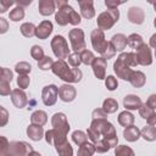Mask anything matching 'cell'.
Listing matches in <instances>:
<instances>
[{
    "label": "cell",
    "mask_w": 156,
    "mask_h": 156,
    "mask_svg": "<svg viewBox=\"0 0 156 156\" xmlns=\"http://www.w3.org/2000/svg\"><path fill=\"white\" fill-rule=\"evenodd\" d=\"M55 149H56L58 156H73V149L68 140L58 146H55Z\"/></svg>",
    "instance_id": "33"
},
{
    "label": "cell",
    "mask_w": 156,
    "mask_h": 156,
    "mask_svg": "<svg viewBox=\"0 0 156 156\" xmlns=\"http://www.w3.org/2000/svg\"><path fill=\"white\" fill-rule=\"evenodd\" d=\"M30 122L32 124H37V126H44L46 122H48V115L45 111H41V110H37L32 113L30 116Z\"/></svg>",
    "instance_id": "25"
},
{
    "label": "cell",
    "mask_w": 156,
    "mask_h": 156,
    "mask_svg": "<svg viewBox=\"0 0 156 156\" xmlns=\"http://www.w3.org/2000/svg\"><path fill=\"white\" fill-rule=\"evenodd\" d=\"M32 4V0H27V1H16V5L17 6H21V7H23L24 9V6H28V5H30Z\"/></svg>",
    "instance_id": "55"
},
{
    "label": "cell",
    "mask_w": 156,
    "mask_h": 156,
    "mask_svg": "<svg viewBox=\"0 0 156 156\" xmlns=\"http://www.w3.org/2000/svg\"><path fill=\"white\" fill-rule=\"evenodd\" d=\"M68 65L72 66V68H79V65L82 63V60H80V55L78 52H73L68 56Z\"/></svg>",
    "instance_id": "43"
},
{
    "label": "cell",
    "mask_w": 156,
    "mask_h": 156,
    "mask_svg": "<svg viewBox=\"0 0 156 156\" xmlns=\"http://www.w3.org/2000/svg\"><path fill=\"white\" fill-rule=\"evenodd\" d=\"M110 43L113 45V48L116 49V51H122L123 49H126V46H127V44H128L127 37H126L124 34H121V33L115 34V35L111 38Z\"/></svg>",
    "instance_id": "24"
},
{
    "label": "cell",
    "mask_w": 156,
    "mask_h": 156,
    "mask_svg": "<svg viewBox=\"0 0 156 156\" xmlns=\"http://www.w3.org/2000/svg\"><path fill=\"white\" fill-rule=\"evenodd\" d=\"M12 78H13V73H12V71H10V69L6 68V67H2V68H1V78H0V83L10 84V83L12 82Z\"/></svg>",
    "instance_id": "41"
},
{
    "label": "cell",
    "mask_w": 156,
    "mask_h": 156,
    "mask_svg": "<svg viewBox=\"0 0 156 156\" xmlns=\"http://www.w3.org/2000/svg\"><path fill=\"white\" fill-rule=\"evenodd\" d=\"M13 4H16L15 1H11V0H0V12L4 13L6 12Z\"/></svg>",
    "instance_id": "49"
},
{
    "label": "cell",
    "mask_w": 156,
    "mask_h": 156,
    "mask_svg": "<svg viewBox=\"0 0 156 156\" xmlns=\"http://www.w3.org/2000/svg\"><path fill=\"white\" fill-rule=\"evenodd\" d=\"M115 156H135L132 147L127 145H117L115 147Z\"/></svg>",
    "instance_id": "37"
},
{
    "label": "cell",
    "mask_w": 156,
    "mask_h": 156,
    "mask_svg": "<svg viewBox=\"0 0 156 156\" xmlns=\"http://www.w3.org/2000/svg\"><path fill=\"white\" fill-rule=\"evenodd\" d=\"M94 76L98 79H105L106 78V68H107V60L104 57H96L91 65Z\"/></svg>",
    "instance_id": "14"
},
{
    "label": "cell",
    "mask_w": 156,
    "mask_h": 156,
    "mask_svg": "<svg viewBox=\"0 0 156 156\" xmlns=\"http://www.w3.org/2000/svg\"><path fill=\"white\" fill-rule=\"evenodd\" d=\"M79 9H80V15L87 18L90 20L95 16V9H94V2L91 0H79L78 1Z\"/></svg>",
    "instance_id": "18"
},
{
    "label": "cell",
    "mask_w": 156,
    "mask_h": 156,
    "mask_svg": "<svg viewBox=\"0 0 156 156\" xmlns=\"http://www.w3.org/2000/svg\"><path fill=\"white\" fill-rule=\"evenodd\" d=\"M27 135L29 136V139H32L33 141H39L43 135H44V129L41 126H37V124H29L27 127Z\"/></svg>",
    "instance_id": "22"
},
{
    "label": "cell",
    "mask_w": 156,
    "mask_h": 156,
    "mask_svg": "<svg viewBox=\"0 0 156 156\" xmlns=\"http://www.w3.org/2000/svg\"><path fill=\"white\" fill-rule=\"evenodd\" d=\"M51 49H52V52L54 55L58 58V60H65V58H68V56L71 55L69 54V49H68V44L66 41V39L62 37V35H55L52 39H51Z\"/></svg>",
    "instance_id": "6"
},
{
    "label": "cell",
    "mask_w": 156,
    "mask_h": 156,
    "mask_svg": "<svg viewBox=\"0 0 156 156\" xmlns=\"http://www.w3.org/2000/svg\"><path fill=\"white\" fill-rule=\"evenodd\" d=\"M146 121H147V124H149V126H152V127L156 126V112L154 111V112L151 113V116H150Z\"/></svg>",
    "instance_id": "53"
},
{
    "label": "cell",
    "mask_w": 156,
    "mask_h": 156,
    "mask_svg": "<svg viewBox=\"0 0 156 156\" xmlns=\"http://www.w3.org/2000/svg\"><path fill=\"white\" fill-rule=\"evenodd\" d=\"M45 140L48 144H51L54 146H58V145L63 144L65 141H67V133H63L61 130L52 128L45 133Z\"/></svg>",
    "instance_id": "11"
},
{
    "label": "cell",
    "mask_w": 156,
    "mask_h": 156,
    "mask_svg": "<svg viewBox=\"0 0 156 156\" xmlns=\"http://www.w3.org/2000/svg\"><path fill=\"white\" fill-rule=\"evenodd\" d=\"M54 29V26H52V22H50L49 20H45L43 22L39 23V26L37 27L35 29V37L38 39H41V40H45L49 38V35L51 34Z\"/></svg>",
    "instance_id": "16"
},
{
    "label": "cell",
    "mask_w": 156,
    "mask_h": 156,
    "mask_svg": "<svg viewBox=\"0 0 156 156\" xmlns=\"http://www.w3.org/2000/svg\"><path fill=\"white\" fill-rule=\"evenodd\" d=\"M123 136L127 141H130V143H134L136 141L140 136H141V130L135 127V126H132V127H128L124 129L123 132Z\"/></svg>",
    "instance_id": "23"
},
{
    "label": "cell",
    "mask_w": 156,
    "mask_h": 156,
    "mask_svg": "<svg viewBox=\"0 0 156 156\" xmlns=\"http://www.w3.org/2000/svg\"><path fill=\"white\" fill-rule=\"evenodd\" d=\"M136 60L138 63L141 66H150L152 63V55H151V49L149 45H146L145 43L136 49Z\"/></svg>",
    "instance_id": "12"
},
{
    "label": "cell",
    "mask_w": 156,
    "mask_h": 156,
    "mask_svg": "<svg viewBox=\"0 0 156 156\" xmlns=\"http://www.w3.org/2000/svg\"><path fill=\"white\" fill-rule=\"evenodd\" d=\"M28 156H41V155H40L39 152H37V151H32V152H30Z\"/></svg>",
    "instance_id": "56"
},
{
    "label": "cell",
    "mask_w": 156,
    "mask_h": 156,
    "mask_svg": "<svg viewBox=\"0 0 156 156\" xmlns=\"http://www.w3.org/2000/svg\"><path fill=\"white\" fill-rule=\"evenodd\" d=\"M35 29H37V27L30 22H26L20 27L22 35L26 38H32L33 35H35Z\"/></svg>",
    "instance_id": "31"
},
{
    "label": "cell",
    "mask_w": 156,
    "mask_h": 156,
    "mask_svg": "<svg viewBox=\"0 0 156 156\" xmlns=\"http://www.w3.org/2000/svg\"><path fill=\"white\" fill-rule=\"evenodd\" d=\"M91 117H93V119H102V118H107V113L102 110V107L101 108H95L94 111H93V113H91Z\"/></svg>",
    "instance_id": "48"
},
{
    "label": "cell",
    "mask_w": 156,
    "mask_h": 156,
    "mask_svg": "<svg viewBox=\"0 0 156 156\" xmlns=\"http://www.w3.org/2000/svg\"><path fill=\"white\" fill-rule=\"evenodd\" d=\"M134 116H133V113H130L129 111H123V112H121L119 115H118V123L122 126V127H124V128H128V127H132L133 124H134Z\"/></svg>",
    "instance_id": "26"
},
{
    "label": "cell",
    "mask_w": 156,
    "mask_h": 156,
    "mask_svg": "<svg viewBox=\"0 0 156 156\" xmlns=\"http://www.w3.org/2000/svg\"><path fill=\"white\" fill-rule=\"evenodd\" d=\"M155 57H156V50H155Z\"/></svg>",
    "instance_id": "59"
},
{
    "label": "cell",
    "mask_w": 156,
    "mask_h": 156,
    "mask_svg": "<svg viewBox=\"0 0 156 156\" xmlns=\"http://www.w3.org/2000/svg\"><path fill=\"white\" fill-rule=\"evenodd\" d=\"M119 18V11L118 9L116 10H106L104 12H101L99 16H98V20H96V23H98V27L99 29L101 30H107V29H111L115 23L118 21Z\"/></svg>",
    "instance_id": "4"
},
{
    "label": "cell",
    "mask_w": 156,
    "mask_h": 156,
    "mask_svg": "<svg viewBox=\"0 0 156 156\" xmlns=\"http://www.w3.org/2000/svg\"><path fill=\"white\" fill-rule=\"evenodd\" d=\"M141 136L146 140V141H154L156 140V128L152 126H145L141 129Z\"/></svg>",
    "instance_id": "30"
},
{
    "label": "cell",
    "mask_w": 156,
    "mask_h": 156,
    "mask_svg": "<svg viewBox=\"0 0 156 156\" xmlns=\"http://www.w3.org/2000/svg\"><path fill=\"white\" fill-rule=\"evenodd\" d=\"M130 84L134 87V88H141L145 85V82H146V77L143 72L140 71H134L130 79H129Z\"/></svg>",
    "instance_id": "27"
},
{
    "label": "cell",
    "mask_w": 156,
    "mask_h": 156,
    "mask_svg": "<svg viewBox=\"0 0 156 156\" xmlns=\"http://www.w3.org/2000/svg\"><path fill=\"white\" fill-rule=\"evenodd\" d=\"M30 71H32V66L26 61H21L15 66V72H17L18 76H28Z\"/></svg>",
    "instance_id": "35"
},
{
    "label": "cell",
    "mask_w": 156,
    "mask_h": 156,
    "mask_svg": "<svg viewBox=\"0 0 156 156\" xmlns=\"http://www.w3.org/2000/svg\"><path fill=\"white\" fill-rule=\"evenodd\" d=\"M7 29H9V23H7V21L1 17V18H0V33L4 34V33L7 32Z\"/></svg>",
    "instance_id": "52"
},
{
    "label": "cell",
    "mask_w": 156,
    "mask_h": 156,
    "mask_svg": "<svg viewBox=\"0 0 156 156\" xmlns=\"http://www.w3.org/2000/svg\"><path fill=\"white\" fill-rule=\"evenodd\" d=\"M79 55H80L82 63H84V65H87V66H91L93 62H94V60L96 58V57L94 56V54H93L90 50H84V51H82Z\"/></svg>",
    "instance_id": "39"
},
{
    "label": "cell",
    "mask_w": 156,
    "mask_h": 156,
    "mask_svg": "<svg viewBox=\"0 0 156 156\" xmlns=\"http://www.w3.org/2000/svg\"><path fill=\"white\" fill-rule=\"evenodd\" d=\"M143 102H141V99L138 96V95H134V94H129V95H126L123 98V106L126 107L127 111H133V110H139L141 107Z\"/></svg>",
    "instance_id": "19"
},
{
    "label": "cell",
    "mask_w": 156,
    "mask_h": 156,
    "mask_svg": "<svg viewBox=\"0 0 156 156\" xmlns=\"http://www.w3.org/2000/svg\"><path fill=\"white\" fill-rule=\"evenodd\" d=\"M23 17H24V9L21 6H16L10 11V20L13 22H18L23 20Z\"/></svg>",
    "instance_id": "38"
},
{
    "label": "cell",
    "mask_w": 156,
    "mask_h": 156,
    "mask_svg": "<svg viewBox=\"0 0 156 156\" xmlns=\"http://www.w3.org/2000/svg\"><path fill=\"white\" fill-rule=\"evenodd\" d=\"M87 135L91 140L96 152L99 154L107 152L110 149L116 147L118 144V138L113 124L105 118L93 119L90 127L88 128Z\"/></svg>",
    "instance_id": "1"
},
{
    "label": "cell",
    "mask_w": 156,
    "mask_h": 156,
    "mask_svg": "<svg viewBox=\"0 0 156 156\" xmlns=\"http://www.w3.org/2000/svg\"><path fill=\"white\" fill-rule=\"evenodd\" d=\"M118 108V102L112 99V98H107L104 100L102 102V110L108 115V113H115Z\"/></svg>",
    "instance_id": "28"
},
{
    "label": "cell",
    "mask_w": 156,
    "mask_h": 156,
    "mask_svg": "<svg viewBox=\"0 0 156 156\" xmlns=\"http://www.w3.org/2000/svg\"><path fill=\"white\" fill-rule=\"evenodd\" d=\"M118 57H121L128 66L130 67H136L139 63H138V60H136V55L135 52H122Z\"/></svg>",
    "instance_id": "34"
},
{
    "label": "cell",
    "mask_w": 156,
    "mask_h": 156,
    "mask_svg": "<svg viewBox=\"0 0 156 156\" xmlns=\"http://www.w3.org/2000/svg\"><path fill=\"white\" fill-rule=\"evenodd\" d=\"M51 126L54 129H57V130H61L63 133H67L69 132V124H68V121H67V117L65 113L62 112H56L52 117H51Z\"/></svg>",
    "instance_id": "13"
},
{
    "label": "cell",
    "mask_w": 156,
    "mask_h": 156,
    "mask_svg": "<svg viewBox=\"0 0 156 156\" xmlns=\"http://www.w3.org/2000/svg\"><path fill=\"white\" fill-rule=\"evenodd\" d=\"M128 20L134 24H141L145 20V13L140 7L132 6L128 10Z\"/></svg>",
    "instance_id": "20"
},
{
    "label": "cell",
    "mask_w": 156,
    "mask_h": 156,
    "mask_svg": "<svg viewBox=\"0 0 156 156\" xmlns=\"http://www.w3.org/2000/svg\"><path fill=\"white\" fill-rule=\"evenodd\" d=\"M30 56H32L34 60L40 61V60L45 56V55H44V50H43V48L39 46V45H33L32 49H30Z\"/></svg>",
    "instance_id": "42"
},
{
    "label": "cell",
    "mask_w": 156,
    "mask_h": 156,
    "mask_svg": "<svg viewBox=\"0 0 156 156\" xmlns=\"http://www.w3.org/2000/svg\"><path fill=\"white\" fill-rule=\"evenodd\" d=\"M9 121V112L4 106H0V127H5Z\"/></svg>",
    "instance_id": "47"
},
{
    "label": "cell",
    "mask_w": 156,
    "mask_h": 156,
    "mask_svg": "<svg viewBox=\"0 0 156 156\" xmlns=\"http://www.w3.org/2000/svg\"><path fill=\"white\" fill-rule=\"evenodd\" d=\"M152 6H154V10L156 11V2H154V4H152Z\"/></svg>",
    "instance_id": "57"
},
{
    "label": "cell",
    "mask_w": 156,
    "mask_h": 156,
    "mask_svg": "<svg viewBox=\"0 0 156 156\" xmlns=\"http://www.w3.org/2000/svg\"><path fill=\"white\" fill-rule=\"evenodd\" d=\"M149 46H150V48H154V49L156 50V33L151 35L150 41H149Z\"/></svg>",
    "instance_id": "54"
},
{
    "label": "cell",
    "mask_w": 156,
    "mask_h": 156,
    "mask_svg": "<svg viewBox=\"0 0 156 156\" xmlns=\"http://www.w3.org/2000/svg\"><path fill=\"white\" fill-rule=\"evenodd\" d=\"M10 96H11L12 104H13L17 108H23V107L27 105V102H28V99H27L26 93H24L22 89H20V88L13 89Z\"/></svg>",
    "instance_id": "17"
},
{
    "label": "cell",
    "mask_w": 156,
    "mask_h": 156,
    "mask_svg": "<svg viewBox=\"0 0 156 156\" xmlns=\"http://www.w3.org/2000/svg\"><path fill=\"white\" fill-rule=\"evenodd\" d=\"M122 4H124V2H123V1H113V0H106V1H105V5H106L107 9H110V10H116V9H118V6L122 5Z\"/></svg>",
    "instance_id": "50"
},
{
    "label": "cell",
    "mask_w": 156,
    "mask_h": 156,
    "mask_svg": "<svg viewBox=\"0 0 156 156\" xmlns=\"http://www.w3.org/2000/svg\"><path fill=\"white\" fill-rule=\"evenodd\" d=\"M51 71L60 79L67 82V84L78 83V82H80V79L83 77V73H82V71L79 68H71L65 60L55 61L54 65H52Z\"/></svg>",
    "instance_id": "3"
},
{
    "label": "cell",
    "mask_w": 156,
    "mask_h": 156,
    "mask_svg": "<svg viewBox=\"0 0 156 156\" xmlns=\"http://www.w3.org/2000/svg\"><path fill=\"white\" fill-rule=\"evenodd\" d=\"M113 71H115V73L117 74L118 78H122L123 80H128V82H129V79H130V77H132V74L134 72L132 69V67L128 66L121 57H117V60L115 61Z\"/></svg>",
    "instance_id": "9"
},
{
    "label": "cell",
    "mask_w": 156,
    "mask_h": 156,
    "mask_svg": "<svg viewBox=\"0 0 156 156\" xmlns=\"http://www.w3.org/2000/svg\"><path fill=\"white\" fill-rule=\"evenodd\" d=\"M127 41H128V45L133 49H138L140 48L143 44H144V40H143V37L140 34H136V33H133L130 34L128 38H127Z\"/></svg>",
    "instance_id": "32"
},
{
    "label": "cell",
    "mask_w": 156,
    "mask_h": 156,
    "mask_svg": "<svg viewBox=\"0 0 156 156\" xmlns=\"http://www.w3.org/2000/svg\"><path fill=\"white\" fill-rule=\"evenodd\" d=\"M58 96V88L55 84L45 85L41 91V100L45 106H52L55 105Z\"/></svg>",
    "instance_id": "10"
},
{
    "label": "cell",
    "mask_w": 156,
    "mask_h": 156,
    "mask_svg": "<svg viewBox=\"0 0 156 156\" xmlns=\"http://www.w3.org/2000/svg\"><path fill=\"white\" fill-rule=\"evenodd\" d=\"M146 105H147L151 110H155V108H156V94H151V95L147 98Z\"/></svg>",
    "instance_id": "51"
},
{
    "label": "cell",
    "mask_w": 156,
    "mask_h": 156,
    "mask_svg": "<svg viewBox=\"0 0 156 156\" xmlns=\"http://www.w3.org/2000/svg\"><path fill=\"white\" fill-rule=\"evenodd\" d=\"M154 112V110H151L147 105H146V102L145 104H143L141 105V107L139 108V115H140V117L141 118H144V119H147L150 116H151V113Z\"/></svg>",
    "instance_id": "45"
},
{
    "label": "cell",
    "mask_w": 156,
    "mask_h": 156,
    "mask_svg": "<svg viewBox=\"0 0 156 156\" xmlns=\"http://www.w3.org/2000/svg\"><path fill=\"white\" fill-rule=\"evenodd\" d=\"M29 83H30V78L28 76H18V78H17V85H18L20 89L23 90V89L28 88Z\"/></svg>",
    "instance_id": "46"
},
{
    "label": "cell",
    "mask_w": 156,
    "mask_h": 156,
    "mask_svg": "<svg viewBox=\"0 0 156 156\" xmlns=\"http://www.w3.org/2000/svg\"><path fill=\"white\" fill-rule=\"evenodd\" d=\"M154 26H155V28H156V17H155V20H154Z\"/></svg>",
    "instance_id": "58"
},
{
    "label": "cell",
    "mask_w": 156,
    "mask_h": 156,
    "mask_svg": "<svg viewBox=\"0 0 156 156\" xmlns=\"http://www.w3.org/2000/svg\"><path fill=\"white\" fill-rule=\"evenodd\" d=\"M72 140L74 144H77L78 146L88 143V135L83 132V130H74L72 133Z\"/></svg>",
    "instance_id": "36"
},
{
    "label": "cell",
    "mask_w": 156,
    "mask_h": 156,
    "mask_svg": "<svg viewBox=\"0 0 156 156\" xmlns=\"http://www.w3.org/2000/svg\"><path fill=\"white\" fill-rule=\"evenodd\" d=\"M105 85H106V88H107L110 91H113L115 89H117L118 82H117V79H116L113 76H107V77L105 78Z\"/></svg>",
    "instance_id": "44"
},
{
    "label": "cell",
    "mask_w": 156,
    "mask_h": 156,
    "mask_svg": "<svg viewBox=\"0 0 156 156\" xmlns=\"http://www.w3.org/2000/svg\"><path fill=\"white\" fill-rule=\"evenodd\" d=\"M76 96H77L76 88L72 87L71 84H62L58 88V98L63 102H71L76 99Z\"/></svg>",
    "instance_id": "15"
},
{
    "label": "cell",
    "mask_w": 156,
    "mask_h": 156,
    "mask_svg": "<svg viewBox=\"0 0 156 156\" xmlns=\"http://www.w3.org/2000/svg\"><path fill=\"white\" fill-rule=\"evenodd\" d=\"M32 151H34L32 145L26 141H11L0 156H28Z\"/></svg>",
    "instance_id": "5"
},
{
    "label": "cell",
    "mask_w": 156,
    "mask_h": 156,
    "mask_svg": "<svg viewBox=\"0 0 156 156\" xmlns=\"http://www.w3.org/2000/svg\"><path fill=\"white\" fill-rule=\"evenodd\" d=\"M90 40H91V45L94 48V50L96 52H99L101 56L106 52V50L108 49L110 46V41H107L105 39V34H104V30L96 28V29H93L91 34H90Z\"/></svg>",
    "instance_id": "7"
},
{
    "label": "cell",
    "mask_w": 156,
    "mask_h": 156,
    "mask_svg": "<svg viewBox=\"0 0 156 156\" xmlns=\"http://www.w3.org/2000/svg\"><path fill=\"white\" fill-rule=\"evenodd\" d=\"M95 146L94 144L91 143H85L83 145H80L78 147V151H77V156H93L94 152H95Z\"/></svg>",
    "instance_id": "29"
},
{
    "label": "cell",
    "mask_w": 156,
    "mask_h": 156,
    "mask_svg": "<svg viewBox=\"0 0 156 156\" xmlns=\"http://www.w3.org/2000/svg\"><path fill=\"white\" fill-rule=\"evenodd\" d=\"M68 38L72 45V49L74 50V52L80 54L82 51L85 50L87 44H85V39H84V32L80 28H73L69 30L68 33Z\"/></svg>",
    "instance_id": "8"
},
{
    "label": "cell",
    "mask_w": 156,
    "mask_h": 156,
    "mask_svg": "<svg viewBox=\"0 0 156 156\" xmlns=\"http://www.w3.org/2000/svg\"><path fill=\"white\" fill-rule=\"evenodd\" d=\"M55 1L52 0H39V4H38V10H39V13L43 15V16H50L55 12Z\"/></svg>",
    "instance_id": "21"
},
{
    "label": "cell",
    "mask_w": 156,
    "mask_h": 156,
    "mask_svg": "<svg viewBox=\"0 0 156 156\" xmlns=\"http://www.w3.org/2000/svg\"><path fill=\"white\" fill-rule=\"evenodd\" d=\"M52 65H54V60H52L50 56H44L40 61H38V67H39L41 71L51 69V68H52Z\"/></svg>",
    "instance_id": "40"
},
{
    "label": "cell",
    "mask_w": 156,
    "mask_h": 156,
    "mask_svg": "<svg viewBox=\"0 0 156 156\" xmlns=\"http://www.w3.org/2000/svg\"><path fill=\"white\" fill-rule=\"evenodd\" d=\"M55 4L58 9L55 15V21L58 26H66L68 23H71L72 26H78L80 23V15L76 10H73V7L68 5L67 1L56 0Z\"/></svg>",
    "instance_id": "2"
}]
</instances>
